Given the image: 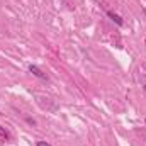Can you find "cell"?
<instances>
[{"label": "cell", "mask_w": 146, "mask_h": 146, "mask_svg": "<svg viewBox=\"0 0 146 146\" xmlns=\"http://www.w3.org/2000/svg\"><path fill=\"white\" fill-rule=\"evenodd\" d=\"M36 146H51V145L46 143V141H36Z\"/></svg>", "instance_id": "cell-4"}, {"label": "cell", "mask_w": 146, "mask_h": 146, "mask_svg": "<svg viewBox=\"0 0 146 146\" xmlns=\"http://www.w3.org/2000/svg\"><path fill=\"white\" fill-rule=\"evenodd\" d=\"M0 141H10V134H9V131L5 129V127H2L0 126Z\"/></svg>", "instance_id": "cell-3"}, {"label": "cell", "mask_w": 146, "mask_h": 146, "mask_svg": "<svg viewBox=\"0 0 146 146\" xmlns=\"http://www.w3.org/2000/svg\"><path fill=\"white\" fill-rule=\"evenodd\" d=\"M145 122H146V121H145Z\"/></svg>", "instance_id": "cell-6"}, {"label": "cell", "mask_w": 146, "mask_h": 146, "mask_svg": "<svg viewBox=\"0 0 146 146\" xmlns=\"http://www.w3.org/2000/svg\"><path fill=\"white\" fill-rule=\"evenodd\" d=\"M106 14H107V17H109L110 21H114L117 26H124V21H122V17H121V15H117L115 12H112V10H107Z\"/></svg>", "instance_id": "cell-2"}, {"label": "cell", "mask_w": 146, "mask_h": 146, "mask_svg": "<svg viewBox=\"0 0 146 146\" xmlns=\"http://www.w3.org/2000/svg\"><path fill=\"white\" fill-rule=\"evenodd\" d=\"M143 88H145V92H146V85H145V87H143Z\"/></svg>", "instance_id": "cell-5"}, {"label": "cell", "mask_w": 146, "mask_h": 146, "mask_svg": "<svg viewBox=\"0 0 146 146\" xmlns=\"http://www.w3.org/2000/svg\"><path fill=\"white\" fill-rule=\"evenodd\" d=\"M29 72L33 73L36 78H39V80H48V75L42 72L39 66H36V65H29Z\"/></svg>", "instance_id": "cell-1"}]
</instances>
